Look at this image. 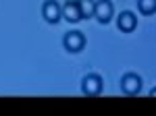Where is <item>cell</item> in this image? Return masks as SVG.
I'll return each mask as SVG.
<instances>
[{"label": "cell", "mask_w": 156, "mask_h": 116, "mask_svg": "<svg viewBox=\"0 0 156 116\" xmlns=\"http://www.w3.org/2000/svg\"><path fill=\"white\" fill-rule=\"evenodd\" d=\"M62 46L67 52H71V54H77V52H81L85 48V35L81 31H77V29H73V31H67L65 37H62Z\"/></svg>", "instance_id": "1"}, {"label": "cell", "mask_w": 156, "mask_h": 116, "mask_svg": "<svg viewBox=\"0 0 156 116\" xmlns=\"http://www.w3.org/2000/svg\"><path fill=\"white\" fill-rule=\"evenodd\" d=\"M42 17L50 25L58 23L60 19H62V6L56 0H44V4H42Z\"/></svg>", "instance_id": "2"}, {"label": "cell", "mask_w": 156, "mask_h": 116, "mask_svg": "<svg viewBox=\"0 0 156 116\" xmlns=\"http://www.w3.org/2000/svg\"><path fill=\"white\" fill-rule=\"evenodd\" d=\"M94 17L98 23H110L115 17V4L110 0H98L94 6Z\"/></svg>", "instance_id": "3"}, {"label": "cell", "mask_w": 156, "mask_h": 116, "mask_svg": "<svg viewBox=\"0 0 156 116\" xmlns=\"http://www.w3.org/2000/svg\"><path fill=\"white\" fill-rule=\"evenodd\" d=\"M102 79L98 77V75H85L83 81H81V91H83V95H87V97H96V95H100L102 93Z\"/></svg>", "instance_id": "4"}, {"label": "cell", "mask_w": 156, "mask_h": 116, "mask_svg": "<svg viewBox=\"0 0 156 116\" xmlns=\"http://www.w3.org/2000/svg\"><path fill=\"white\" fill-rule=\"evenodd\" d=\"M121 89H123L125 95H137V93L142 91V79L135 73H127L121 79Z\"/></svg>", "instance_id": "5"}, {"label": "cell", "mask_w": 156, "mask_h": 116, "mask_svg": "<svg viewBox=\"0 0 156 116\" xmlns=\"http://www.w3.org/2000/svg\"><path fill=\"white\" fill-rule=\"evenodd\" d=\"M117 27H119L123 33H131V31H135V27H137V17L131 11H123L117 17Z\"/></svg>", "instance_id": "6"}, {"label": "cell", "mask_w": 156, "mask_h": 116, "mask_svg": "<svg viewBox=\"0 0 156 116\" xmlns=\"http://www.w3.org/2000/svg\"><path fill=\"white\" fill-rule=\"evenodd\" d=\"M62 19H67L69 23H77L81 21V9L77 0H67L62 4Z\"/></svg>", "instance_id": "7"}, {"label": "cell", "mask_w": 156, "mask_h": 116, "mask_svg": "<svg viewBox=\"0 0 156 116\" xmlns=\"http://www.w3.org/2000/svg\"><path fill=\"white\" fill-rule=\"evenodd\" d=\"M77 2H79V9H81V19H92L96 0H77Z\"/></svg>", "instance_id": "8"}, {"label": "cell", "mask_w": 156, "mask_h": 116, "mask_svg": "<svg viewBox=\"0 0 156 116\" xmlns=\"http://www.w3.org/2000/svg\"><path fill=\"white\" fill-rule=\"evenodd\" d=\"M137 9H140L142 15L150 17V15L156 12V0H137Z\"/></svg>", "instance_id": "9"}, {"label": "cell", "mask_w": 156, "mask_h": 116, "mask_svg": "<svg viewBox=\"0 0 156 116\" xmlns=\"http://www.w3.org/2000/svg\"><path fill=\"white\" fill-rule=\"evenodd\" d=\"M150 97H156V87H152V89H150Z\"/></svg>", "instance_id": "10"}]
</instances>
